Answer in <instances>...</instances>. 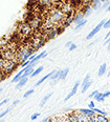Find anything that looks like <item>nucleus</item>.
<instances>
[{"instance_id": "nucleus-1", "label": "nucleus", "mask_w": 110, "mask_h": 122, "mask_svg": "<svg viewBox=\"0 0 110 122\" xmlns=\"http://www.w3.org/2000/svg\"><path fill=\"white\" fill-rule=\"evenodd\" d=\"M35 49L32 45H27V46H23L21 49H19V51L16 53V59L19 63H22L24 61L29 60V57L33 54H35Z\"/></svg>"}, {"instance_id": "nucleus-2", "label": "nucleus", "mask_w": 110, "mask_h": 122, "mask_svg": "<svg viewBox=\"0 0 110 122\" xmlns=\"http://www.w3.org/2000/svg\"><path fill=\"white\" fill-rule=\"evenodd\" d=\"M18 65H20V63L17 61V59H9V60H5L4 62V65H3V68H2V72H3L5 75H10L12 72H14L15 70L17 68Z\"/></svg>"}, {"instance_id": "nucleus-3", "label": "nucleus", "mask_w": 110, "mask_h": 122, "mask_svg": "<svg viewBox=\"0 0 110 122\" xmlns=\"http://www.w3.org/2000/svg\"><path fill=\"white\" fill-rule=\"evenodd\" d=\"M46 40H47L46 35H45V34H39V36H38V37H34V38H33L30 45L34 47L35 51H38V50L41 49V47L45 44Z\"/></svg>"}, {"instance_id": "nucleus-4", "label": "nucleus", "mask_w": 110, "mask_h": 122, "mask_svg": "<svg viewBox=\"0 0 110 122\" xmlns=\"http://www.w3.org/2000/svg\"><path fill=\"white\" fill-rule=\"evenodd\" d=\"M43 22H44V20H43L42 17L39 16V15H35V16H33L32 18L29 20V23L34 30H39L41 26H43Z\"/></svg>"}, {"instance_id": "nucleus-5", "label": "nucleus", "mask_w": 110, "mask_h": 122, "mask_svg": "<svg viewBox=\"0 0 110 122\" xmlns=\"http://www.w3.org/2000/svg\"><path fill=\"white\" fill-rule=\"evenodd\" d=\"M33 30L32 26L29 25V22H24V23H21L20 26L18 27V33L21 35L22 37H29L30 34L33 33Z\"/></svg>"}, {"instance_id": "nucleus-6", "label": "nucleus", "mask_w": 110, "mask_h": 122, "mask_svg": "<svg viewBox=\"0 0 110 122\" xmlns=\"http://www.w3.org/2000/svg\"><path fill=\"white\" fill-rule=\"evenodd\" d=\"M106 20H107V19H103V20H102V21L100 22V23H99L98 25H96V26L94 27V29H93V30H91V32L89 33V34L86 36V40H90V39H92V38H93L94 36H96V34H98V33L100 32V30H101L102 29H103L104 23H105V22H106Z\"/></svg>"}, {"instance_id": "nucleus-7", "label": "nucleus", "mask_w": 110, "mask_h": 122, "mask_svg": "<svg viewBox=\"0 0 110 122\" xmlns=\"http://www.w3.org/2000/svg\"><path fill=\"white\" fill-rule=\"evenodd\" d=\"M3 56V58L5 60H9V59H15L16 58V52H15L14 50L10 49V47H7V49L4 51L3 53L1 54Z\"/></svg>"}, {"instance_id": "nucleus-8", "label": "nucleus", "mask_w": 110, "mask_h": 122, "mask_svg": "<svg viewBox=\"0 0 110 122\" xmlns=\"http://www.w3.org/2000/svg\"><path fill=\"white\" fill-rule=\"evenodd\" d=\"M80 85H81V82H80V81H77V82L75 83V85H73L72 90H71V91L69 92V93H68V95L66 96L65 98H64V101H65V102H66V101H68V100H69V99H70L71 97H73V96L76 95V94H77V92H78L79 86H80Z\"/></svg>"}, {"instance_id": "nucleus-9", "label": "nucleus", "mask_w": 110, "mask_h": 122, "mask_svg": "<svg viewBox=\"0 0 110 122\" xmlns=\"http://www.w3.org/2000/svg\"><path fill=\"white\" fill-rule=\"evenodd\" d=\"M77 112H79V113H81V114H83V115H85L87 117H93V116H96V112H94L92 108H80V110H78Z\"/></svg>"}, {"instance_id": "nucleus-10", "label": "nucleus", "mask_w": 110, "mask_h": 122, "mask_svg": "<svg viewBox=\"0 0 110 122\" xmlns=\"http://www.w3.org/2000/svg\"><path fill=\"white\" fill-rule=\"evenodd\" d=\"M71 23H73V16L71 14H69V15H67V17H66V19L64 20L62 25H63L64 29H66V27H68Z\"/></svg>"}, {"instance_id": "nucleus-11", "label": "nucleus", "mask_w": 110, "mask_h": 122, "mask_svg": "<svg viewBox=\"0 0 110 122\" xmlns=\"http://www.w3.org/2000/svg\"><path fill=\"white\" fill-rule=\"evenodd\" d=\"M56 71H57V70L53 71V72H50L49 74H47V75H45V76H44V77H42V78H41V79H40V80H38V81H37V82H36V84H35V86H39L40 84H42V83H43V82H44V81H45V80H46V79H49V78H50V76H52V75H53V73H55V72H56Z\"/></svg>"}, {"instance_id": "nucleus-12", "label": "nucleus", "mask_w": 110, "mask_h": 122, "mask_svg": "<svg viewBox=\"0 0 110 122\" xmlns=\"http://www.w3.org/2000/svg\"><path fill=\"white\" fill-rule=\"evenodd\" d=\"M102 4H103V2L101 1V0H93L92 2L90 3L91 7H92V10H100L102 9Z\"/></svg>"}, {"instance_id": "nucleus-13", "label": "nucleus", "mask_w": 110, "mask_h": 122, "mask_svg": "<svg viewBox=\"0 0 110 122\" xmlns=\"http://www.w3.org/2000/svg\"><path fill=\"white\" fill-rule=\"evenodd\" d=\"M84 18H85V16H84L83 12L82 13H77V14L73 16V23H79L80 21H82Z\"/></svg>"}, {"instance_id": "nucleus-14", "label": "nucleus", "mask_w": 110, "mask_h": 122, "mask_svg": "<svg viewBox=\"0 0 110 122\" xmlns=\"http://www.w3.org/2000/svg\"><path fill=\"white\" fill-rule=\"evenodd\" d=\"M87 24V19L86 18H84L82 21H80L79 23H77L76 24V26H75V32H78V30H80L81 29H83L84 26Z\"/></svg>"}, {"instance_id": "nucleus-15", "label": "nucleus", "mask_w": 110, "mask_h": 122, "mask_svg": "<svg viewBox=\"0 0 110 122\" xmlns=\"http://www.w3.org/2000/svg\"><path fill=\"white\" fill-rule=\"evenodd\" d=\"M29 81V77H24V78H21L19 81L17 82V85H16V88H21L27 83Z\"/></svg>"}, {"instance_id": "nucleus-16", "label": "nucleus", "mask_w": 110, "mask_h": 122, "mask_svg": "<svg viewBox=\"0 0 110 122\" xmlns=\"http://www.w3.org/2000/svg\"><path fill=\"white\" fill-rule=\"evenodd\" d=\"M106 72H107V64L106 63H103V64H101V66L99 67L98 76L99 77H102V76H104V74Z\"/></svg>"}, {"instance_id": "nucleus-17", "label": "nucleus", "mask_w": 110, "mask_h": 122, "mask_svg": "<svg viewBox=\"0 0 110 122\" xmlns=\"http://www.w3.org/2000/svg\"><path fill=\"white\" fill-rule=\"evenodd\" d=\"M53 96V93H49L48 94V95H46V96H44V97L42 98V100L40 101V103H39V106H41V107H42V106H44L45 104H46V102L48 100H49V98L52 97Z\"/></svg>"}, {"instance_id": "nucleus-18", "label": "nucleus", "mask_w": 110, "mask_h": 122, "mask_svg": "<svg viewBox=\"0 0 110 122\" xmlns=\"http://www.w3.org/2000/svg\"><path fill=\"white\" fill-rule=\"evenodd\" d=\"M96 121L98 122H108L110 121L107 116H104V115H100V114H96Z\"/></svg>"}, {"instance_id": "nucleus-19", "label": "nucleus", "mask_w": 110, "mask_h": 122, "mask_svg": "<svg viewBox=\"0 0 110 122\" xmlns=\"http://www.w3.org/2000/svg\"><path fill=\"white\" fill-rule=\"evenodd\" d=\"M23 72H24V68H22L20 72H18L16 75H15V77L13 78V80H12V82L13 83H17L18 81H19L20 79H21V77H22V74H23Z\"/></svg>"}, {"instance_id": "nucleus-20", "label": "nucleus", "mask_w": 110, "mask_h": 122, "mask_svg": "<svg viewBox=\"0 0 110 122\" xmlns=\"http://www.w3.org/2000/svg\"><path fill=\"white\" fill-rule=\"evenodd\" d=\"M92 7H91V5L89 4V5H87L85 6V9H84V11H83V14H84V16H85V18L86 17H88V16H90L91 15V13H92Z\"/></svg>"}, {"instance_id": "nucleus-21", "label": "nucleus", "mask_w": 110, "mask_h": 122, "mask_svg": "<svg viewBox=\"0 0 110 122\" xmlns=\"http://www.w3.org/2000/svg\"><path fill=\"white\" fill-rule=\"evenodd\" d=\"M68 73H69V67H66V68H64V70L61 71L60 80H64V79H66V77L68 76Z\"/></svg>"}, {"instance_id": "nucleus-22", "label": "nucleus", "mask_w": 110, "mask_h": 122, "mask_svg": "<svg viewBox=\"0 0 110 122\" xmlns=\"http://www.w3.org/2000/svg\"><path fill=\"white\" fill-rule=\"evenodd\" d=\"M60 75H61V71H56V72L50 76L49 79L53 80V81H58V80H60Z\"/></svg>"}, {"instance_id": "nucleus-23", "label": "nucleus", "mask_w": 110, "mask_h": 122, "mask_svg": "<svg viewBox=\"0 0 110 122\" xmlns=\"http://www.w3.org/2000/svg\"><path fill=\"white\" fill-rule=\"evenodd\" d=\"M43 70H44V67H43V66H39L38 68H36V70L34 71V72L32 73V75H30V77H32V78L37 77V76L39 75L40 73H42V72H43Z\"/></svg>"}, {"instance_id": "nucleus-24", "label": "nucleus", "mask_w": 110, "mask_h": 122, "mask_svg": "<svg viewBox=\"0 0 110 122\" xmlns=\"http://www.w3.org/2000/svg\"><path fill=\"white\" fill-rule=\"evenodd\" d=\"M94 100L96 101H98V102H104V100H105V97H104V95H103V93H99L96 94V96H94Z\"/></svg>"}, {"instance_id": "nucleus-25", "label": "nucleus", "mask_w": 110, "mask_h": 122, "mask_svg": "<svg viewBox=\"0 0 110 122\" xmlns=\"http://www.w3.org/2000/svg\"><path fill=\"white\" fill-rule=\"evenodd\" d=\"M92 83H93V81L92 80H89L88 81V82H87L86 83V84L85 85H83V86H82V94H84V93H86V92H87V90H88V88L89 87H90V86L91 85H92Z\"/></svg>"}, {"instance_id": "nucleus-26", "label": "nucleus", "mask_w": 110, "mask_h": 122, "mask_svg": "<svg viewBox=\"0 0 110 122\" xmlns=\"http://www.w3.org/2000/svg\"><path fill=\"white\" fill-rule=\"evenodd\" d=\"M90 79H91V77H90V74H87V75L85 76V78H84V80H83V81H82V82H81L82 86H83V85H85L86 83L88 82V81L90 80Z\"/></svg>"}, {"instance_id": "nucleus-27", "label": "nucleus", "mask_w": 110, "mask_h": 122, "mask_svg": "<svg viewBox=\"0 0 110 122\" xmlns=\"http://www.w3.org/2000/svg\"><path fill=\"white\" fill-rule=\"evenodd\" d=\"M34 93H35V90H34V88H32V90H29L27 92H25V93H24L23 98H27V97H29V96H30V95H33Z\"/></svg>"}, {"instance_id": "nucleus-28", "label": "nucleus", "mask_w": 110, "mask_h": 122, "mask_svg": "<svg viewBox=\"0 0 110 122\" xmlns=\"http://www.w3.org/2000/svg\"><path fill=\"white\" fill-rule=\"evenodd\" d=\"M93 111L96 112V114H100V115H104V116H107V115H108V114H107L105 111H102V110H100V108H96V107H94Z\"/></svg>"}, {"instance_id": "nucleus-29", "label": "nucleus", "mask_w": 110, "mask_h": 122, "mask_svg": "<svg viewBox=\"0 0 110 122\" xmlns=\"http://www.w3.org/2000/svg\"><path fill=\"white\" fill-rule=\"evenodd\" d=\"M4 62H5V59L3 58V56H2V55H0V72H1L2 68H3Z\"/></svg>"}, {"instance_id": "nucleus-30", "label": "nucleus", "mask_w": 110, "mask_h": 122, "mask_svg": "<svg viewBox=\"0 0 110 122\" xmlns=\"http://www.w3.org/2000/svg\"><path fill=\"white\" fill-rule=\"evenodd\" d=\"M10 111H11V108H6L5 111L2 112V113L0 114V119H2L4 116H6V114H9V113H10Z\"/></svg>"}, {"instance_id": "nucleus-31", "label": "nucleus", "mask_w": 110, "mask_h": 122, "mask_svg": "<svg viewBox=\"0 0 110 122\" xmlns=\"http://www.w3.org/2000/svg\"><path fill=\"white\" fill-rule=\"evenodd\" d=\"M29 63H30V60H26V61H24V62H22V63H20V66H21L22 68L23 67H26L27 65H29Z\"/></svg>"}, {"instance_id": "nucleus-32", "label": "nucleus", "mask_w": 110, "mask_h": 122, "mask_svg": "<svg viewBox=\"0 0 110 122\" xmlns=\"http://www.w3.org/2000/svg\"><path fill=\"white\" fill-rule=\"evenodd\" d=\"M109 4H110V0H107V1L103 2V4H102V9H103V10H106L107 7L109 6Z\"/></svg>"}, {"instance_id": "nucleus-33", "label": "nucleus", "mask_w": 110, "mask_h": 122, "mask_svg": "<svg viewBox=\"0 0 110 122\" xmlns=\"http://www.w3.org/2000/svg\"><path fill=\"white\" fill-rule=\"evenodd\" d=\"M40 115H41L40 113H35V114H33V115H32L30 119H32V120H37V119L40 117Z\"/></svg>"}, {"instance_id": "nucleus-34", "label": "nucleus", "mask_w": 110, "mask_h": 122, "mask_svg": "<svg viewBox=\"0 0 110 122\" xmlns=\"http://www.w3.org/2000/svg\"><path fill=\"white\" fill-rule=\"evenodd\" d=\"M103 27H104V29H106V30L110 29V18L106 20V22L104 23V26H103Z\"/></svg>"}, {"instance_id": "nucleus-35", "label": "nucleus", "mask_w": 110, "mask_h": 122, "mask_svg": "<svg viewBox=\"0 0 110 122\" xmlns=\"http://www.w3.org/2000/svg\"><path fill=\"white\" fill-rule=\"evenodd\" d=\"M77 47H78V45H77L76 43H72V44H71L70 46L68 47V50H69L70 52H73V51H75V50H77Z\"/></svg>"}, {"instance_id": "nucleus-36", "label": "nucleus", "mask_w": 110, "mask_h": 122, "mask_svg": "<svg viewBox=\"0 0 110 122\" xmlns=\"http://www.w3.org/2000/svg\"><path fill=\"white\" fill-rule=\"evenodd\" d=\"M6 77H7V76H6L3 72H2V71H1V72H0V82H1V81H3Z\"/></svg>"}, {"instance_id": "nucleus-37", "label": "nucleus", "mask_w": 110, "mask_h": 122, "mask_svg": "<svg viewBox=\"0 0 110 122\" xmlns=\"http://www.w3.org/2000/svg\"><path fill=\"white\" fill-rule=\"evenodd\" d=\"M88 107L89 108H92V110L96 107V103H94V101H90V102L88 103Z\"/></svg>"}, {"instance_id": "nucleus-38", "label": "nucleus", "mask_w": 110, "mask_h": 122, "mask_svg": "<svg viewBox=\"0 0 110 122\" xmlns=\"http://www.w3.org/2000/svg\"><path fill=\"white\" fill-rule=\"evenodd\" d=\"M98 93H99V91H98V90L93 91V92H92V93H91V94H90V95H89V96H88V97H89V98H93V97H94V96H96V94H98Z\"/></svg>"}, {"instance_id": "nucleus-39", "label": "nucleus", "mask_w": 110, "mask_h": 122, "mask_svg": "<svg viewBox=\"0 0 110 122\" xmlns=\"http://www.w3.org/2000/svg\"><path fill=\"white\" fill-rule=\"evenodd\" d=\"M9 101H10V99H4V100H2L1 102H0V107H1L2 105H4V104H5V103H7V102H9Z\"/></svg>"}, {"instance_id": "nucleus-40", "label": "nucleus", "mask_w": 110, "mask_h": 122, "mask_svg": "<svg viewBox=\"0 0 110 122\" xmlns=\"http://www.w3.org/2000/svg\"><path fill=\"white\" fill-rule=\"evenodd\" d=\"M103 95H104V97H105V98L109 97V96H110V91H106L105 93H103Z\"/></svg>"}, {"instance_id": "nucleus-41", "label": "nucleus", "mask_w": 110, "mask_h": 122, "mask_svg": "<svg viewBox=\"0 0 110 122\" xmlns=\"http://www.w3.org/2000/svg\"><path fill=\"white\" fill-rule=\"evenodd\" d=\"M72 43H73L72 41H67V42H66V44H65V46H66V47H69L70 45L72 44Z\"/></svg>"}, {"instance_id": "nucleus-42", "label": "nucleus", "mask_w": 110, "mask_h": 122, "mask_svg": "<svg viewBox=\"0 0 110 122\" xmlns=\"http://www.w3.org/2000/svg\"><path fill=\"white\" fill-rule=\"evenodd\" d=\"M20 103V100H15L14 102H13V106H16L17 104H19Z\"/></svg>"}, {"instance_id": "nucleus-43", "label": "nucleus", "mask_w": 110, "mask_h": 122, "mask_svg": "<svg viewBox=\"0 0 110 122\" xmlns=\"http://www.w3.org/2000/svg\"><path fill=\"white\" fill-rule=\"evenodd\" d=\"M109 42H110V37H109V38H107V39L105 40V42H104V45H107V44H108Z\"/></svg>"}, {"instance_id": "nucleus-44", "label": "nucleus", "mask_w": 110, "mask_h": 122, "mask_svg": "<svg viewBox=\"0 0 110 122\" xmlns=\"http://www.w3.org/2000/svg\"><path fill=\"white\" fill-rule=\"evenodd\" d=\"M50 120H52V118H48V117H46V118H44V119H43V122H46V121H50Z\"/></svg>"}, {"instance_id": "nucleus-45", "label": "nucleus", "mask_w": 110, "mask_h": 122, "mask_svg": "<svg viewBox=\"0 0 110 122\" xmlns=\"http://www.w3.org/2000/svg\"><path fill=\"white\" fill-rule=\"evenodd\" d=\"M110 37V30H108V33L106 34V36H105V39H107V38H109Z\"/></svg>"}, {"instance_id": "nucleus-46", "label": "nucleus", "mask_w": 110, "mask_h": 122, "mask_svg": "<svg viewBox=\"0 0 110 122\" xmlns=\"http://www.w3.org/2000/svg\"><path fill=\"white\" fill-rule=\"evenodd\" d=\"M107 51H108V52H110V42L108 43V44H107Z\"/></svg>"}, {"instance_id": "nucleus-47", "label": "nucleus", "mask_w": 110, "mask_h": 122, "mask_svg": "<svg viewBox=\"0 0 110 122\" xmlns=\"http://www.w3.org/2000/svg\"><path fill=\"white\" fill-rule=\"evenodd\" d=\"M106 11L110 13V4H109V6H108V7H107V9H106Z\"/></svg>"}, {"instance_id": "nucleus-48", "label": "nucleus", "mask_w": 110, "mask_h": 122, "mask_svg": "<svg viewBox=\"0 0 110 122\" xmlns=\"http://www.w3.org/2000/svg\"><path fill=\"white\" fill-rule=\"evenodd\" d=\"M94 43H96V41H93V42H91V43H90V44H89V45H88V46H91V45H93V44H94Z\"/></svg>"}, {"instance_id": "nucleus-49", "label": "nucleus", "mask_w": 110, "mask_h": 122, "mask_svg": "<svg viewBox=\"0 0 110 122\" xmlns=\"http://www.w3.org/2000/svg\"><path fill=\"white\" fill-rule=\"evenodd\" d=\"M87 1H88V2H89V3H91V2H92V1H93V0H87Z\"/></svg>"}, {"instance_id": "nucleus-50", "label": "nucleus", "mask_w": 110, "mask_h": 122, "mask_svg": "<svg viewBox=\"0 0 110 122\" xmlns=\"http://www.w3.org/2000/svg\"><path fill=\"white\" fill-rule=\"evenodd\" d=\"M107 76H108V77L110 76V72H108V74H107Z\"/></svg>"}, {"instance_id": "nucleus-51", "label": "nucleus", "mask_w": 110, "mask_h": 122, "mask_svg": "<svg viewBox=\"0 0 110 122\" xmlns=\"http://www.w3.org/2000/svg\"><path fill=\"white\" fill-rule=\"evenodd\" d=\"M101 1H102V2H105V1H107V0H101Z\"/></svg>"}, {"instance_id": "nucleus-52", "label": "nucleus", "mask_w": 110, "mask_h": 122, "mask_svg": "<svg viewBox=\"0 0 110 122\" xmlns=\"http://www.w3.org/2000/svg\"><path fill=\"white\" fill-rule=\"evenodd\" d=\"M109 67H110V65H109Z\"/></svg>"}]
</instances>
